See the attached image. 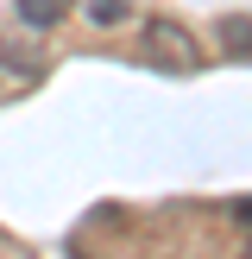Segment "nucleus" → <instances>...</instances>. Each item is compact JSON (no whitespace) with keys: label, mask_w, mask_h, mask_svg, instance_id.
Here are the masks:
<instances>
[{"label":"nucleus","mask_w":252,"mask_h":259,"mask_svg":"<svg viewBox=\"0 0 252 259\" xmlns=\"http://www.w3.org/2000/svg\"><path fill=\"white\" fill-rule=\"evenodd\" d=\"M233 222H246V228H252V196H239V202H233Z\"/></svg>","instance_id":"5"},{"label":"nucleus","mask_w":252,"mask_h":259,"mask_svg":"<svg viewBox=\"0 0 252 259\" xmlns=\"http://www.w3.org/2000/svg\"><path fill=\"white\" fill-rule=\"evenodd\" d=\"M70 7H76V0H19V19L32 25V32H50V25L70 19Z\"/></svg>","instance_id":"2"},{"label":"nucleus","mask_w":252,"mask_h":259,"mask_svg":"<svg viewBox=\"0 0 252 259\" xmlns=\"http://www.w3.org/2000/svg\"><path fill=\"white\" fill-rule=\"evenodd\" d=\"M246 259H252V247H246Z\"/></svg>","instance_id":"6"},{"label":"nucleus","mask_w":252,"mask_h":259,"mask_svg":"<svg viewBox=\"0 0 252 259\" xmlns=\"http://www.w3.org/2000/svg\"><path fill=\"white\" fill-rule=\"evenodd\" d=\"M126 13H133V0H88V25H101V32L126 25Z\"/></svg>","instance_id":"4"},{"label":"nucleus","mask_w":252,"mask_h":259,"mask_svg":"<svg viewBox=\"0 0 252 259\" xmlns=\"http://www.w3.org/2000/svg\"><path fill=\"white\" fill-rule=\"evenodd\" d=\"M214 32H221V51H227V57H252V19H246V13H227Z\"/></svg>","instance_id":"3"},{"label":"nucleus","mask_w":252,"mask_h":259,"mask_svg":"<svg viewBox=\"0 0 252 259\" xmlns=\"http://www.w3.org/2000/svg\"><path fill=\"white\" fill-rule=\"evenodd\" d=\"M145 57L158 63V70H176V76L202 70V51H196V38H189L176 19H145Z\"/></svg>","instance_id":"1"},{"label":"nucleus","mask_w":252,"mask_h":259,"mask_svg":"<svg viewBox=\"0 0 252 259\" xmlns=\"http://www.w3.org/2000/svg\"><path fill=\"white\" fill-rule=\"evenodd\" d=\"M0 57H7V51H0Z\"/></svg>","instance_id":"7"}]
</instances>
